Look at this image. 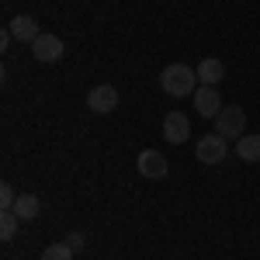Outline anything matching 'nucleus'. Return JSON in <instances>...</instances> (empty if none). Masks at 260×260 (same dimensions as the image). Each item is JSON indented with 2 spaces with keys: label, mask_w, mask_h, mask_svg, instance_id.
<instances>
[{
  "label": "nucleus",
  "mask_w": 260,
  "mask_h": 260,
  "mask_svg": "<svg viewBox=\"0 0 260 260\" xmlns=\"http://www.w3.org/2000/svg\"><path fill=\"white\" fill-rule=\"evenodd\" d=\"M18 215H14V212H4V219H0V240L4 243H11L14 240V233H18Z\"/></svg>",
  "instance_id": "obj_14"
},
{
  "label": "nucleus",
  "mask_w": 260,
  "mask_h": 260,
  "mask_svg": "<svg viewBox=\"0 0 260 260\" xmlns=\"http://www.w3.org/2000/svg\"><path fill=\"white\" fill-rule=\"evenodd\" d=\"M236 156L243 163H260V136L257 132H246L243 139H236Z\"/></svg>",
  "instance_id": "obj_11"
},
{
  "label": "nucleus",
  "mask_w": 260,
  "mask_h": 260,
  "mask_svg": "<svg viewBox=\"0 0 260 260\" xmlns=\"http://www.w3.org/2000/svg\"><path fill=\"white\" fill-rule=\"evenodd\" d=\"M225 77V66H222V59H215V56H208V59L198 62V80L208 83V87H219V80Z\"/></svg>",
  "instance_id": "obj_10"
},
{
  "label": "nucleus",
  "mask_w": 260,
  "mask_h": 260,
  "mask_svg": "<svg viewBox=\"0 0 260 260\" xmlns=\"http://www.w3.org/2000/svg\"><path fill=\"white\" fill-rule=\"evenodd\" d=\"M14 201H18V191L4 180V184H0V212H11V208H14Z\"/></svg>",
  "instance_id": "obj_15"
},
{
  "label": "nucleus",
  "mask_w": 260,
  "mask_h": 260,
  "mask_svg": "<svg viewBox=\"0 0 260 260\" xmlns=\"http://www.w3.org/2000/svg\"><path fill=\"white\" fill-rule=\"evenodd\" d=\"M11 39H14V35H11V28H7V31H0V49H7V45H11Z\"/></svg>",
  "instance_id": "obj_17"
},
{
  "label": "nucleus",
  "mask_w": 260,
  "mask_h": 260,
  "mask_svg": "<svg viewBox=\"0 0 260 260\" xmlns=\"http://www.w3.org/2000/svg\"><path fill=\"white\" fill-rule=\"evenodd\" d=\"M73 246L62 240V243H52V246H45V253H42V260H73Z\"/></svg>",
  "instance_id": "obj_13"
},
{
  "label": "nucleus",
  "mask_w": 260,
  "mask_h": 260,
  "mask_svg": "<svg viewBox=\"0 0 260 260\" xmlns=\"http://www.w3.org/2000/svg\"><path fill=\"white\" fill-rule=\"evenodd\" d=\"M215 132L222 139H243L246 136V115H243L240 104H225L215 115Z\"/></svg>",
  "instance_id": "obj_2"
},
{
  "label": "nucleus",
  "mask_w": 260,
  "mask_h": 260,
  "mask_svg": "<svg viewBox=\"0 0 260 260\" xmlns=\"http://www.w3.org/2000/svg\"><path fill=\"white\" fill-rule=\"evenodd\" d=\"M87 108H90L94 115H111V111L118 108V90H115L111 83H98V87L87 94Z\"/></svg>",
  "instance_id": "obj_4"
},
{
  "label": "nucleus",
  "mask_w": 260,
  "mask_h": 260,
  "mask_svg": "<svg viewBox=\"0 0 260 260\" xmlns=\"http://www.w3.org/2000/svg\"><path fill=\"white\" fill-rule=\"evenodd\" d=\"M194 108H198L201 118H215L222 108V98H219V87H208V83H201L198 90H194Z\"/></svg>",
  "instance_id": "obj_6"
},
{
  "label": "nucleus",
  "mask_w": 260,
  "mask_h": 260,
  "mask_svg": "<svg viewBox=\"0 0 260 260\" xmlns=\"http://www.w3.org/2000/svg\"><path fill=\"white\" fill-rule=\"evenodd\" d=\"M136 167H139L142 177H149V180H163L167 177V156H160L156 149H142L139 160H136Z\"/></svg>",
  "instance_id": "obj_8"
},
{
  "label": "nucleus",
  "mask_w": 260,
  "mask_h": 260,
  "mask_svg": "<svg viewBox=\"0 0 260 260\" xmlns=\"http://www.w3.org/2000/svg\"><path fill=\"white\" fill-rule=\"evenodd\" d=\"M194 153H198V160H201V163L215 167V163L225 160V153H229V139H222L219 132H208V136H201V139H198Z\"/></svg>",
  "instance_id": "obj_3"
},
{
  "label": "nucleus",
  "mask_w": 260,
  "mask_h": 260,
  "mask_svg": "<svg viewBox=\"0 0 260 260\" xmlns=\"http://www.w3.org/2000/svg\"><path fill=\"white\" fill-rule=\"evenodd\" d=\"M11 212H14L21 222H31V219H39L42 201L35 198V194H18V201H14V208H11Z\"/></svg>",
  "instance_id": "obj_12"
},
{
  "label": "nucleus",
  "mask_w": 260,
  "mask_h": 260,
  "mask_svg": "<svg viewBox=\"0 0 260 260\" xmlns=\"http://www.w3.org/2000/svg\"><path fill=\"white\" fill-rule=\"evenodd\" d=\"M62 52H66V45H62V39H56V35H45V31H42L39 39L31 42V56L39 62H59Z\"/></svg>",
  "instance_id": "obj_5"
},
{
  "label": "nucleus",
  "mask_w": 260,
  "mask_h": 260,
  "mask_svg": "<svg viewBox=\"0 0 260 260\" xmlns=\"http://www.w3.org/2000/svg\"><path fill=\"white\" fill-rule=\"evenodd\" d=\"M66 243H70V246H73L77 253L83 250V236H80V233H70V236H66Z\"/></svg>",
  "instance_id": "obj_16"
},
{
  "label": "nucleus",
  "mask_w": 260,
  "mask_h": 260,
  "mask_svg": "<svg viewBox=\"0 0 260 260\" xmlns=\"http://www.w3.org/2000/svg\"><path fill=\"white\" fill-rule=\"evenodd\" d=\"M198 87H201L198 70H191L187 62H170L160 73V90L167 98H194Z\"/></svg>",
  "instance_id": "obj_1"
},
{
  "label": "nucleus",
  "mask_w": 260,
  "mask_h": 260,
  "mask_svg": "<svg viewBox=\"0 0 260 260\" xmlns=\"http://www.w3.org/2000/svg\"><path fill=\"white\" fill-rule=\"evenodd\" d=\"M11 35H14L18 42H28V45H31V42L42 35V28H39V21L31 18V14H18V18H11Z\"/></svg>",
  "instance_id": "obj_9"
},
{
  "label": "nucleus",
  "mask_w": 260,
  "mask_h": 260,
  "mask_svg": "<svg viewBox=\"0 0 260 260\" xmlns=\"http://www.w3.org/2000/svg\"><path fill=\"white\" fill-rule=\"evenodd\" d=\"M187 136H191V121H187V115H184V111H170V115L163 118V139L174 142V146H180V142H187Z\"/></svg>",
  "instance_id": "obj_7"
}]
</instances>
